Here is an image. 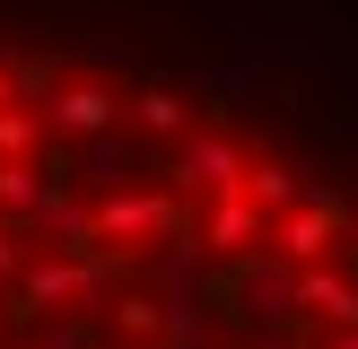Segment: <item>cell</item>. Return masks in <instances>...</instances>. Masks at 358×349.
<instances>
[{"label": "cell", "mask_w": 358, "mask_h": 349, "mask_svg": "<svg viewBox=\"0 0 358 349\" xmlns=\"http://www.w3.org/2000/svg\"><path fill=\"white\" fill-rule=\"evenodd\" d=\"M341 227H350V209L332 201V192H297V209L280 218V236H271V244H280V262H324Z\"/></svg>", "instance_id": "obj_1"}, {"label": "cell", "mask_w": 358, "mask_h": 349, "mask_svg": "<svg viewBox=\"0 0 358 349\" xmlns=\"http://www.w3.org/2000/svg\"><path fill=\"white\" fill-rule=\"evenodd\" d=\"M114 122H122V96L96 87V79L52 87V96H44V131H62V140H96V131H114Z\"/></svg>", "instance_id": "obj_2"}, {"label": "cell", "mask_w": 358, "mask_h": 349, "mask_svg": "<svg viewBox=\"0 0 358 349\" xmlns=\"http://www.w3.org/2000/svg\"><path fill=\"white\" fill-rule=\"evenodd\" d=\"M236 174H245V149H236L227 131H201V140L184 149V166H175V184H201L210 201H219V192H236Z\"/></svg>", "instance_id": "obj_3"}, {"label": "cell", "mask_w": 358, "mask_h": 349, "mask_svg": "<svg viewBox=\"0 0 358 349\" xmlns=\"http://www.w3.org/2000/svg\"><path fill=\"white\" fill-rule=\"evenodd\" d=\"M262 236V209L245 201V192H219V209H210V227H201V244H219V253H245V244Z\"/></svg>", "instance_id": "obj_4"}, {"label": "cell", "mask_w": 358, "mask_h": 349, "mask_svg": "<svg viewBox=\"0 0 358 349\" xmlns=\"http://www.w3.org/2000/svg\"><path fill=\"white\" fill-rule=\"evenodd\" d=\"M236 192H245V201H254V209H289V201H297V174L280 166V157H245Z\"/></svg>", "instance_id": "obj_5"}, {"label": "cell", "mask_w": 358, "mask_h": 349, "mask_svg": "<svg viewBox=\"0 0 358 349\" xmlns=\"http://www.w3.org/2000/svg\"><path fill=\"white\" fill-rule=\"evenodd\" d=\"M140 131H184V96L175 87H140Z\"/></svg>", "instance_id": "obj_6"}, {"label": "cell", "mask_w": 358, "mask_h": 349, "mask_svg": "<svg viewBox=\"0 0 358 349\" xmlns=\"http://www.w3.org/2000/svg\"><path fill=\"white\" fill-rule=\"evenodd\" d=\"M35 131H44V114H27V105H0V157H27Z\"/></svg>", "instance_id": "obj_7"}, {"label": "cell", "mask_w": 358, "mask_h": 349, "mask_svg": "<svg viewBox=\"0 0 358 349\" xmlns=\"http://www.w3.org/2000/svg\"><path fill=\"white\" fill-rule=\"evenodd\" d=\"M9 87H27V96H52V61H17Z\"/></svg>", "instance_id": "obj_8"}, {"label": "cell", "mask_w": 358, "mask_h": 349, "mask_svg": "<svg viewBox=\"0 0 358 349\" xmlns=\"http://www.w3.org/2000/svg\"><path fill=\"white\" fill-rule=\"evenodd\" d=\"M0 271H17V244H9V236H0Z\"/></svg>", "instance_id": "obj_9"}, {"label": "cell", "mask_w": 358, "mask_h": 349, "mask_svg": "<svg viewBox=\"0 0 358 349\" xmlns=\"http://www.w3.org/2000/svg\"><path fill=\"white\" fill-rule=\"evenodd\" d=\"M0 105H9V70H0Z\"/></svg>", "instance_id": "obj_10"}]
</instances>
